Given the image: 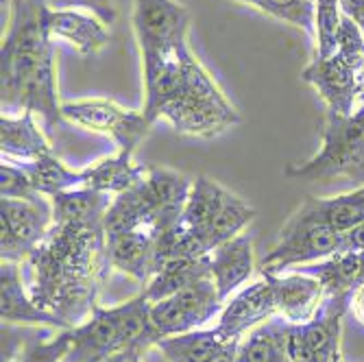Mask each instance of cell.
I'll return each mask as SVG.
<instances>
[{
    "instance_id": "cell-24",
    "label": "cell",
    "mask_w": 364,
    "mask_h": 362,
    "mask_svg": "<svg viewBox=\"0 0 364 362\" xmlns=\"http://www.w3.org/2000/svg\"><path fill=\"white\" fill-rule=\"evenodd\" d=\"M299 208L308 216L332 227L334 232L345 234L364 220V186H358L355 190L338 196H327V199L306 196V201Z\"/></svg>"
},
{
    "instance_id": "cell-5",
    "label": "cell",
    "mask_w": 364,
    "mask_h": 362,
    "mask_svg": "<svg viewBox=\"0 0 364 362\" xmlns=\"http://www.w3.org/2000/svg\"><path fill=\"white\" fill-rule=\"evenodd\" d=\"M341 238L343 234L308 216L301 208H296L284 223L273 249L262 257L259 275L286 273L292 267L321 262L329 255L338 253Z\"/></svg>"
},
{
    "instance_id": "cell-25",
    "label": "cell",
    "mask_w": 364,
    "mask_h": 362,
    "mask_svg": "<svg viewBox=\"0 0 364 362\" xmlns=\"http://www.w3.org/2000/svg\"><path fill=\"white\" fill-rule=\"evenodd\" d=\"M314 275L323 288L325 297H336V294H349L355 286L364 284V265L360 251H338L316 265H310L308 271Z\"/></svg>"
},
{
    "instance_id": "cell-33",
    "label": "cell",
    "mask_w": 364,
    "mask_h": 362,
    "mask_svg": "<svg viewBox=\"0 0 364 362\" xmlns=\"http://www.w3.org/2000/svg\"><path fill=\"white\" fill-rule=\"evenodd\" d=\"M151 321H153V327L157 330L159 339L179 336V334L196 330L192 316L186 312V308L175 297L155 302L151 306Z\"/></svg>"
},
{
    "instance_id": "cell-34",
    "label": "cell",
    "mask_w": 364,
    "mask_h": 362,
    "mask_svg": "<svg viewBox=\"0 0 364 362\" xmlns=\"http://www.w3.org/2000/svg\"><path fill=\"white\" fill-rule=\"evenodd\" d=\"M73 345H75V334L73 327H68V330H63L61 334L48 341L24 343L11 362H63L70 356Z\"/></svg>"
},
{
    "instance_id": "cell-32",
    "label": "cell",
    "mask_w": 364,
    "mask_h": 362,
    "mask_svg": "<svg viewBox=\"0 0 364 362\" xmlns=\"http://www.w3.org/2000/svg\"><path fill=\"white\" fill-rule=\"evenodd\" d=\"M343 22L341 3H314V42L316 57L325 59L336 53Z\"/></svg>"
},
{
    "instance_id": "cell-27",
    "label": "cell",
    "mask_w": 364,
    "mask_h": 362,
    "mask_svg": "<svg viewBox=\"0 0 364 362\" xmlns=\"http://www.w3.org/2000/svg\"><path fill=\"white\" fill-rule=\"evenodd\" d=\"M20 164L28 173L36 190L44 196H55L59 192L83 186V173L68 169L55 153L42 155L36 161H20Z\"/></svg>"
},
{
    "instance_id": "cell-35",
    "label": "cell",
    "mask_w": 364,
    "mask_h": 362,
    "mask_svg": "<svg viewBox=\"0 0 364 362\" xmlns=\"http://www.w3.org/2000/svg\"><path fill=\"white\" fill-rule=\"evenodd\" d=\"M0 196L3 199H20V201L44 199V194L36 190L22 164L7 157H3V164H0Z\"/></svg>"
},
{
    "instance_id": "cell-30",
    "label": "cell",
    "mask_w": 364,
    "mask_h": 362,
    "mask_svg": "<svg viewBox=\"0 0 364 362\" xmlns=\"http://www.w3.org/2000/svg\"><path fill=\"white\" fill-rule=\"evenodd\" d=\"M288 323L267 321L249 332L242 339V349L249 356V362H292L288 353Z\"/></svg>"
},
{
    "instance_id": "cell-29",
    "label": "cell",
    "mask_w": 364,
    "mask_h": 362,
    "mask_svg": "<svg viewBox=\"0 0 364 362\" xmlns=\"http://www.w3.org/2000/svg\"><path fill=\"white\" fill-rule=\"evenodd\" d=\"M255 218V210L251 206H247L240 196L227 192L225 203L220 208V212L216 214V218L212 220V225L201 234L208 251L212 253L218 245L236 238L242 234V229Z\"/></svg>"
},
{
    "instance_id": "cell-4",
    "label": "cell",
    "mask_w": 364,
    "mask_h": 362,
    "mask_svg": "<svg viewBox=\"0 0 364 362\" xmlns=\"http://www.w3.org/2000/svg\"><path fill=\"white\" fill-rule=\"evenodd\" d=\"M44 0H24L20 11L7 20V36L0 50V92H3V116L18 112L22 87L33 70L53 46L42 26Z\"/></svg>"
},
{
    "instance_id": "cell-22",
    "label": "cell",
    "mask_w": 364,
    "mask_h": 362,
    "mask_svg": "<svg viewBox=\"0 0 364 362\" xmlns=\"http://www.w3.org/2000/svg\"><path fill=\"white\" fill-rule=\"evenodd\" d=\"M205 275H212L210 255H203V257H186V255L173 257L151 275V280L146 282L142 292L146 294L151 304H155V302H161V299L175 297L179 290H183L186 286H190L192 282L201 280Z\"/></svg>"
},
{
    "instance_id": "cell-20",
    "label": "cell",
    "mask_w": 364,
    "mask_h": 362,
    "mask_svg": "<svg viewBox=\"0 0 364 362\" xmlns=\"http://www.w3.org/2000/svg\"><path fill=\"white\" fill-rule=\"evenodd\" d=\"M112 201H114L112 194L90 190L83 186L59 192L50 196L53 225H79V227L103 225Z\"/></svg>"
},
{
    "instance_id": "cell-44",
    "label": "cell",
    "mask_w": 364,
    "mask_h": 362,
    "mask_svg": "<svg viewBox=\"0 0 364 362\" xmlns=\"http://www.w3.org/2000/svg\"><path fill=\"white\" fill-rule=\"evenodd\" d=\"M236 362H249V356H247V351L242 349V343H240V351H238V358H236Z\"/></svg>"
},
{
    "instance_id": "cell-19",
    "label": "cell",
    "mask_w": 364,
    "mask_h": 362,
    "mask_svg": "<svg viewBox=\"0 0 364 362\" xmlns=\"http://www.w3.org/2000/svg\"><path fill=\"white\" fill-rule=\"evenodd\" d=\"M0 151L14 161H36L53 153L44 131L36 122V114L24 112L18 116L0 118Z\"/></svg>"
},
{
    "instance_id": "cell-42",
    "label": "cell",
    "mask_w": 364,
    "mask_h": 362,
    "mask_svg": "<svg viewBox=\"0 0 364 362\" xmlns=\"http://www.w3.org/2000/svg\"><path fill=\"white\" fill-rule=\"evenodd\" d=\"M364 7V0H341V9L347 16H353L355 11H360Z\"/></svg>"
},
{
    "instance_id": "cell-45",
    "label": "cell",
    "mask_w": 364,
    "mask_h": 362,
    "mask_svg": "<svg viewBox=\"0 0 364 362\" xmlns=\"http://www.w3.org/2000/svg\"><path fill=\"white\" fill-rule=\"evenodd\" d=\"M314 3H341V0H314Z\"/></svg>"
},
{
    "instance_id": "cell-38",
    "label": "cell",
    "mask_w": 364,
    "mask_h": 362,
    "mask_svg": "<svg viewBox=\"0 0 364 362\" xmlns=\"http://www.w3.org/2000/svg\"><path fill=\"white\" fill-rule=\"evenodd\" d=\"M240 343L242 339H231V341H225L205 362H236L238 358V351H240Z\"/></svg>"
},
{
    "instance_id": "cell-3",
    "label": "cell",
    "mask_w": 364,
    "mask_h": 362,
    "mask_svg": "<svg viewBox=\"0 0 364 362\" xmlns=\"http://www.w3.org/2000/svg\"><path fill=\"white\" fill-rule=\"evenodd\" d=\"M284 175L294 181L347 177L364 186V103L349 116L327 112L318 151L304 164H288Z\"/></svg>"
},
{
    "instance_id": "cell-31",
    "label": "cell",
    "mask_w": 364,
    "mask_h": 362,
    "mask_svg": "<svg viewBox=\"0 0 364 362\" xmlns=\"http://www.w3.org/2000/svg\"><path fill=\"white\" fill-rule=\"evenodd\" d=\"M262 14L284 20L296 28H304L314 38V0H238Z\"/></svg>"
},
{
    "instance_id": "cell-21",
    "label": "cell",
    "mask_w": 364,
    "mask_h": 362,
    "mask_svg": "<svg viewBox=\"0 0 364 362\" xmlns=\"http://www.w3.org/2000/svg\"><path fill=\"white\" fill-rule=\"evenodd\" d=\"M83 173V188L98 190L105 194H122L131 188H136L144 175L146 166L134 164V153L118 151L116 155H107L90 164Z\"/></svg>"
},
{
    "instance_id": "cell-43",
    "label": "cell",
    "mask_w": 364,
    "mask_h": 362,
    "mask_svg": "<svg viewBox=\"0 0 364 362\" xmlns=\"http://www.w3.org/2000/svg\"><path fill=\"white\" fill-rule=\"evenodd\" d=\"M22 5H24V0H9V20L20 11Z\"/></svg>"
},
{
    "instance_id": "cell-40",
    "label": "cell",
    "mask_w": 364,
    "mask_h": 362,
    "mask_svg": "<svg viewBox=\"0 0 364 362\" xmlns=\"http://www.w3.org/2000/svg\"><path fill=\"white\" fill-rule=\"evenodd\" d=\"M349 312L353 314L355 323L364 327V284L355 286L349 294Z\"/></svg>"
},
{
    "instance_id": "cell-1",
    "label": "cell",
    "mask_w": 364,
    "mask_h": 362,
    "mask_svg": "<svg viewBox=\"0 0 364 362\" xmlns=\"http://www.w3.org/2000/svg\"><path fill=\"white\" fill-rule=\"evenodd\" d=\"M22 267L28 273L33 302L75 327L90 316L98 286L109 273L105 229L53 225Z\"/></svg>"
},
{
    "instance_id": "cell-47",
    "label": "cell",
    "mask_w": 364,
    "mask_h": 362,
    "mask_svg": "<svg viewBox=\"0 0 364 362\" xmlns=\"http://www.w3.org/2000/svg\"><path fill=\"white\" fill-rule=\"evenodd\" d=\"M332 362H345V360H343V356L338 353V356H334V360H332Z\"/></svg>"
},
{
    "instance_id": "cell-37",
    "label": "cell",
    "mask_w": 364,
    "mask_h": 362,
    "mask_svg": "<svg viewBox=\"0 0 364 362\" xmlns=\"http://www.w3.org/2000/svg\"><path fill=\"white\" fill-rule=\"evenodd\" d=\"M44 3L50 9H85L105 24L116 20V7L112 0H44Z\"/></svg>"
},
{
    "instance_id": "cell-26",
    "label": "cell",
    "mask_w": 364,
    "mask_h": 362,
    "mask_svg": "<svg viewBox=\"0 0 364 362\" xmlns=\"http://www.w3.org/2000/svg\"><path fill=\"white\" fill-rule=\"evenodd\" d=\"M227 192L229 190H225L218 181H214L205 175L196 177L190 186L188 199L183 206L181 227L188 229V232H194V234L201 236L212 225L216 214L220 212Z\"/></svg>"
},
{
    "instance_id": "cell-2",
    "label": "cell",
    "mask_w": 364,
    "mask_h": 362,
    "mask_svg": "<svg viewBox=\"0 0 364 362\" xmlns=\"http://www.w3.org/2000/svg\"><path fill=\"white\" fill-rule=\"evenodd\" d=\"M159 118L168 120L179 134L196 138H216L242 122L238 110L227 101L192 50L186 57L183 81Z\"/></svg>"
},
{
    "instance_id": "cell-11",
    "label": "cell",
    "mask_w": 364,
    "mask_h": 362,
    "mask_svg": "<svg viewBox=\"0 0 364 362\" xmlns=\"http://www.w3.org/2000/svg\"><path fill=\"white\" fill-rule=\"evenodd\" d=\"M277 314L275 292L267 277L245 286L234 297H229L218 314L216 332L225 339H242L253 327L271 321Z\"/></svg>"
},
{
    "instance_id": "cell-36",
    "label": "cell",
    "mask_w": 364,
    "mask_h": 362,
    "mask_svg": "<svg viewBox=\"0 0 364 362\" xmlns=\"http://www.w3.org/2000/svg\"><path fill=\"white\" fill-rule=\"evenodd\" d=\"M334 55L343 57L345 61L355 65L358 70H364V33L353 22V18H349L347 14H343L338 44H336V53Z\"/></svg>"
},
{
    "instance_id": "cell-46",
    "label": "cell",
    "mask_w": 364,
    "mask_h": 362,
    "mask_svg": "<svg viewBox=\"0 0 364 362\" xmlns=\"http://www.w3.org/2000/svg\"><path fill=\"white\" fill-rule=\"evenodd\" d=\"M362 103H364V70H362Z\"/></svg>"
},
{
    "instance_id": "cell-23",
    "label": "cell",
    "mask_w": 364,
    "mask_h": 362,
    "mask_svg": "<svg viewBox=\"0 0 364 362\" xmlns=\"http://www.w3.org/2000/svg\"><path fill=\"white\" fill-rule=\"evenodd\" d=\"M151 306L153 304L144 292L131 297L129 302L112 306L118 321V336L122 349H138L144 353L161 341L151 321Z\"/></svg>"
},
{
    "instance_id": "cell-16",
    "label": "cell",
    "mask_w": 364,
    "mask_h": 362,
    "mask_svg": "<svg viewBox=\"0 0 364 362\" xmlns=\"http://www.w3.org/2000/svg\"><path fill=\"white\" fill-rule=\"evenodd\" d=\"M63 103H59V87H57V65H55V46L46 50L38 68L33 70L28 77L26 85L22 87L20 101H18V112H31L38 114L44 122V129L50 131L61 124Z\"/></svg>"
},
{
    "instance_id": "cell-13",
    "label": "cell",
    "mask_w": 364,
    "mask_h": 362,
    "mask_svg": "<svg viewBox=\"0 0 364 362\" xmlns=\"http://www.w3.org/2000/svg\"><path fill=\"white\" fill-rule=\"evenodd\" d=\"M0 316L7 325H44V327H73L61 316L40 308L33 302L28 286L24 284V271L18 262H0Z\"/></svg>"
},
{
    "instance_id": "cell-28",
    "label": "cell",
    "mask_w": 364,
    "mask_h": 362,
    "mask_svg": "<svg viewBox=\"0 0 364 362\" xmlns=\"http://www.w3.org/2000/svg\"><path fill=\"white\" fill-rule=\"evenodd\" d=\"M225 339L214 330H192L179 336L161 339L155 347L168 362H205Z\"/></svg>"
},
{
    "instance_id": "cell-8",
    "label": "cell",
    "mask_w": 364,
    "mask_h": 362,
    "mask_svg": "<svg viewBox=\"0 0 364 362\" xmlns=\"http://www.w3.org/2000/svg\"><path fill=\"white\" fill-rule=\"evenodd\" d=\"M349 294L325 297L318 314L306 325L288 323L286 343L292 362H332L341 353V330L343 316L349 312Z\"/></svg>"
},
{
    "instance_id": "cell-7",
    "label": "cell",
    "mask_w": 364,
    "mask_h": 362,
    "mask_svg": "<svg viewBox=\"0 0 364 362\" xmlns=\"http://www.w3.org/2000/svg\"><path fill=\"white\" fill-rule=\"evenodd\" d=\"M53 229L50 199H0V257L24 265Z\"/></svg>"
},
{
    "instance_id": "cell-10",
    "label": "cell",
    "mask_w": 364,
    "mask_h": 362,
    "mask_svg": "<svg viewBox=\"0 0 364 362\" xmlns=\"http://www.w3.org/2000/svg\"><path fill=\"white\" fill-rule=\"evenodd\" d=\"M301 79L316 90L329 114L349 116L362 101V70L338 55L314 57L304 68Z\"/></svg>"
},
{
    "instance_id": "cell-41",
    "label": "cell",
    "mask_w": 364,
    "mask_h": 362,
    "mask_svg": "<svg viewBox=\"0 0 364 362\" xmlns=\"http://www.w3.org/2000/svg\"><path fill=\"white\" fill-rule=\"evenodd\" d=\"M140 358H142V351H138V349H122L103 362H140Z\"/></svg>"
},
{
    "instance_id": "cell-39",
    "label": "cell",
    "mask_w": 364,
    "mask_h": 362,
    "mask_svg": "<svg viewBox=\"0 0 364 362\" xmlns=\"http://www.w3.org/2000/svg\"><path fill=\"white\" fill-rule=\"evenodd\" d=\"M338 251H364V220L343 234Z\"/></svg>"
},
{
    "instance_id": "cell-14",
    "label": "cell",
    "mask_w": 364,
    "mask_h": 362,
    "mask_svg": "<svg viewBox=\"0 0 364 362\" xmlns=\"http://www.w3.org/2000/svg\"><path fill=\"white\" fill-rule=\"evenodd\" d=\"M42 26L53 40L70 42L81 55H94L109 44V31L92 14H81L77 9H50L42 5Z\"/></svg>"
},
{
    "instance_id": "cell-18",
    "label": "cell",
    "mask_w": 364,
    "mask_h": 362,
    "mask_svg": "<svg viewBox=\"0 0 364 362\" xmlns=\"http://www.w3.org/2000/svg\"><path fill=\"white\" fill-rule=\"evenodd\" d=\"M210 269H212V277L218 288L220 299L227 302L231 297V292L249 282L255 269L251 238L247 234H240L236 238L218 245L210 253Z\"/></svg>"
},
{
    "instance_id": "cell-6",
    "label": "cell",
    "mask_w": 364,
    "mask_h": 362,
    "mask_svg": "<svg viewBox=\"0 0 364 362\" xmlns=\"http://www.w3.org/2000/svg\"><path fill=\"white\" fill-rule=\"evenodd\" d=\"M63 118L94 134L112 138L118 151L136 153L138 144L149 136L153 122L144 112L124 110L109 98H85V101L63 103Z\"/></svg>"
},
{
    "instance_id": "cell-15",
    "label": "cell",
    "mask_w": 364,
    "mask_h": 362,
    "mask_svg": "<svg viewBox=\"0 0 364 362\" xmlns=\"http://www.w3.org/2000/svg\"><path fill=\"white\" fill-rule=\"evenodd\" d=\"M75 345L68 362H103L109 356L122 351L118 336V321L112 308L94 304L90 316L73 327Z\"/></svg>"
},
{
    "instance_id": "cell-9",
    "label": "cell",
    "mask_w": 364,
    "mask_h": 362,
    "mask_svg": "<svg viewBox=\"0 0 364 362\" xmlns=\"http://www.w3.org/2000/svg\"><path fill=\"white\" fill-rule=\"evenodd\" d=\"M131 22L142 57L171 53L188 44L190 14L175 0H134Z\"/></svg>"
},
{
    "instance_id": "cell-12",
    "label": "cell",
    "mask_w": 364,
    "mask_h": 362,
    "mask_svg": "<svg viewBox=\"0 0 364 362\" xmlns=\"http://www.w3.org/2000/svg\"><path fill=\"white\" fill-rule=\"evenodd\" d=\"M273 286L275 292V306L277 314L290 325H306L310 323L323 302H325V288L323 284L301 271H286V273H264Z\"/></svg>"
},
{
    "instance_id": "cell-17",
    "label": "cell",
    "mask_w": 364,
    "mask_h": 362,
    "mask_svg": "<svg viewBox=\"0 0 364 362\" xmlns=\"http://www.w3.org/2000/svg\"><path fill=\"white\" fill-rule=\"evenodd\" d=\"M155 257V229L138 227L131 232L107 238V265L109 271H122L138 280L142 286L153 275Z\"/></svg>"
}]
</instances>
